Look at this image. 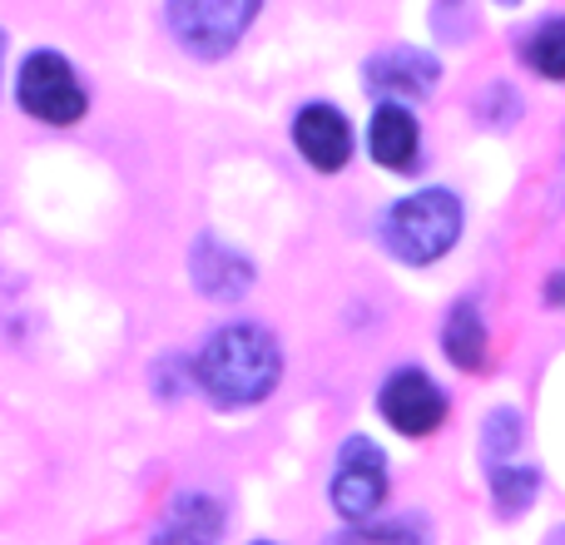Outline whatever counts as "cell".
Masks as SVG:
<instances>
[{
    "label": "cell",
    "mask_w": 565,
    "mask_h": 545,
    "mask_svg": "<svg viewBox=\"0 0 565 545\" xmlns=\"http://www.w3.org/2000/svg\"><path fill=\"white\" fill-rule=\"evenodd\" d=\"M159 367H164V372H154V387L169 392V397H179V367H184V362H179V357H164Z\"/></svg>",
    "instance_id": "19"
},
{
    "label": "cell",
    "mask_w": 565,
    "mask_h": 545,
    "mask_svg": "<svg viewBox=\"0 0 565 545\" xmlns=\"http://www.w3.org/2000/svg\"><path fill=\"white\" fill-rule=\"evenodd\" d=\"M521 437H526V421H521L516 407H497L487 421H481V451H487L491 467H501V461L521 447Z\"/></svg>",
    "instance_id": "16"
},
{
    "label": "cell",
    "mask_w": 565,
    "mask_h": 545,
    "mask_svg": "<svg viewBox=\"0 0 565 545\" xmlns=\"http://www.w3.org/2000/svg\"><path fill=\"white\" fill-rule=\"evenodd\" d=\"M224 541V506L209 491H179L159 516L149 545H218Z\"/></svg>",
    "instance_id": "9"
},
{
    "label": "cell",
    "mask_w": 565,
    "mask_h": 545,
    "mask_svg": "<svg viewBox=\"0 0 565 545\" xmlns=\"http://www.w3.org/2000/svg\"><path fill=\"white\" fill-rule=\"evenodd\" d=\"M521 55H526V65L536 70V75L565 79V20H541V25L526 35Z\"/></svg>",
    "instance_id": "15"
},
{
    "label": "cell",
    "mask_w": 565,
    "mask_h": 545,
    "mask_svg": "<svg viewBox=\"0 0 565 545\" xmlns=\"http://www.w3.org/2000/svg\"><path fill=\"white\" fill-rule=\"evenodd\" d=\"M387 496V457L377 441L352 437L342 441L338 471H332V506L348 521H367Z\"/></svg>",
    "instance_id": "5"
},
{
    "label": "cell",
    "mask_w": 565,
    "mask_h": 545,
    "mask_svg": "<svg viewBox=\"0 0 565 545\" xmlns=\"http://www.w3.org/2000/svg\"><path fill=\"white\" fill-rule=\"evenodd\" d=\"M264 0H169V30L199 60H218L244 40Z\"/></svg>",
    "instance_id": "3"
},
{
    "label": "cell",
    "mask_w": 565,
    "mask_h": 545,
    "mask_svg": "<svg viewBox=\"0 0 565 545\" xmlns=\"http://www.w3.org/2000/svg\"><path fill=\"white\" fill-rule=\"evenodd\" d=\"M0 45H6V40H0Z\"/></svg>",
    "instance_id": "22"
},
{
    "label": "cell",
    "mask_w": 565,
    "mask_h": 545,
    "mask_svg": "<svg viewBox=\"0 0 565 545\" xmlns=\"http://www.w3.org/2000/svg\"><path fill=\"white\" fill-rule=\"evenodd\" d=\"M282 377V348L258 322H224L194 357V382L218 407H254Z\"/></svg>",
    "instance_id": "1"
},
{
    "label": "cell",
    "mask_w": 565,
    "mask_h": 545,
    "mask_svg": "<svg viewBox=\"0 0 565 545\" xmlns=\"http://www.w3.org/2000/svg\"><path fill=\"white\" fill-rule=\"evenodd\" d=\"M441 348H447V357L461 372H481V362H487V328H481L477 302H457L451 308L447 328H441Z\"/></svg>",
    "instance_id": "12"
},
{
    "label": "cell",
    "mask_w": 565,
    "mask_h": 545,
    "mask_svg": "<svg viewBox=\"0 0 565 545\" xmlns=\"http://www.w3.org/2000/svg\"><path fill=\"white\" fill-rule=\"evenodd\" d=\"M521 115L516 95H511V85H491L487 105H481V119H491V125H511V119Z\"/></svg>",
    "instance_id": "18"
},
{
    "label": "cell",
    "mask_w": 565,
    "mask_h": 545,
    "mask_svg": "<svg viewBox=\"0 0 565 545\" xmlns=\"http://www.w3.org/2000/svg\"><path fill=\"white\" fill-rule=\"evenodd\" d=\"M372 159H377L382 169H402V174H412V164H417V119H412V109L402 105H382L377 115H372Z\"/></svg>",
    "instance_id": "11"
},
{
    "label": "cell",
    "mask_w": 565,
    "mask_h": 545,
    "mask_svg": "<svg viewBox=\"0 0 565 545\" xmlns=\"http://www.w3.org/2000/svg\"><path fill=\"white\" fill-rule=\"evenodd\" d=\"M551 302H565V272L561 278H551Z\"/></svg>",
    "instance_id": "20"
},
{
    "label": "cell",
    "mask_w": 565,
    "mask_h": 545,
    "mask_svg": "<svg viewBox=\"0 0 565 545\" xmlns=\"http://www.w3.org/2000/svg\"><path fill=\"white\" fill-rule=\"evenodd\" d=\"M377 407L402 437H427V431H437L441 417H447V392H441L422 367H397L387 382H382Z\"/></svg>",
    "instance_id": "6"
},
{
    "label": "cell",
    "mask_w": 565,
    "mask_h": 545,
    "mask_svg": "<svg viewBox=\"0 0 565 545\" xmlns=\"http://www.w3.org/2000/svg\"><path fill=\"white\" fill-rule=\"evenodd\" d=\"M441 79V60L427 55V50H382L362 65V85L372 89L387 105H402V99H427L431 85Z\"/></svg>",
    "instance_id": "7"
},
{
    "label": "cell",
    "mask_w": 565,
    "mask_h": 545,
    "mask_svg": "<svg viewBox=\"0 0 565 545\" xmlns=\"http://www.w3.org/2000/svg\"><path fill=\"white\" fill-rule=\"evenodd\" d=\"M431 25H437V35L447 40V45H461V40L471 35V0H437Z\"/></svg>",
    "instance_id": "17"
},
{
    "label": "cell",
    "mask_w": 565,
    "mask_h": 545,
    "mask_svg": "<svg viewBox=\"0 0 565 545\" xmlns=\"http://www.w3.org/2000/svg\"><path fill=\"white\" fill-rule=\"evenodd\" d=\"M292 139H298L302 159H308L312 169H322V174H338V169L352 159V129L332 105L302 109V115L292 119Z\"/></svg>",
    "instance_id": "10"
},
{
    "label": "cell",
    "mask_w": 565,
    "mask_h": 545,
    "mask_svg": "<svg viewBox=\"0 0 565 545\" xmlns=\"http://www.w3.org/2000/svg\"><path fill=\"white\" fill-rule=\"evenodd\" d=\"M536 487L541 477L531 467H491V496H497V511L507 521H516L521 511H531V501H536Z\"/></svg>",
    "instance_id": "14"
},
{
    "label": "cell",
    "mask_w": 565,
    "mask_h": 545,
    "mask_svg": "<svg viewBox=\"0 0 565 545\" xmlns=\"http://www.w3.org/2000/svg\"><path fill=\"white\" fill-rule=\"evenodd\" d=\"M501 6H516V0H501Z\"/></svg>",
    "instance_id": "21"
},
{
    "label": "cell",
    "mask_w": 565,
    "mask_h": 545,
    "mask_svg": "<svg viewBox=\"0 0 565 545\" xmlns=\"http://www.w3.org/2000/svg\"><path fill=\"white\" fill-rule=\"evenodd\" d=\"M189 278H194V288L204 292V298L238 302L248 288H254V264H248L234 244L204 234V238H194V248H189Z\"/></svg>",
    "instance_id": "8"
},
{
    "label": "cell",
    "mask_w": 565,
    "mask_h": 545,
    "mask_svg": "<svg viewBox=\"0 0 565 545\" xmlns=\"http://www.w3.org/2000/svg\"><path fill=\"white\" fill-rule=\"evenodd\" d=\"M461 238V199L447 189H422L402 199L382 218V244L402 264H437L451 244Z\"/></svg>",
    "instance_id": "2"
},
{
    "label": "cell",
    "mask_w": 565,
    "mask_h": 545,
    "mask_svg": "<svg viewBox=\"0 0 565 545\" xmlns=\"http://www.w3.org/2000/svg\"><path fill=\"white\" fill-rule=\"evenodd\" d=\"M322 545H431V536L422 516H397V521H362V526L338 531Z\"/></svg>",
    "instance_id": "13"
},
{
    "label": "cell",
    "mask_w": 565,
    "mask_h": 545,
    "mask_svg": "<svg viewBox=\"0 0 565 545\" xmlns=\"http://www.w3.org/2000/svg\"><path fill=\"white\" fill-rule=\"evenodd\" d=\"M15 95L25 105V115L45 119V125H75L85 115V85L75 79L65 55L55 50H35V55L20 65V79H15Z\"/></svg>",
    "instance_id": "4"
}]
</instances>
